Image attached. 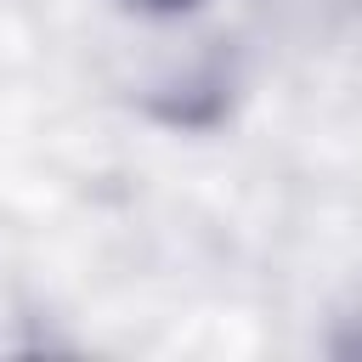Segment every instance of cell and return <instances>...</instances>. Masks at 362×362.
I'll return each instance as SVG.
<instances>
[{
	"mask_svg": "<svg viewBox=\"0 0 362 362\" xmlns=\"http://www.w3.org/2000/svg\"><path fill=\"white\" fill-rule=\"evenodd\" d=\"M124 6H141V11H187L198 0H124Z\"/></svg>",
	"mask_w": 362,
	"mask_h": 362,
	"instance_id": "6da1fadb",
	"label": "cell"
}]
</instances>
